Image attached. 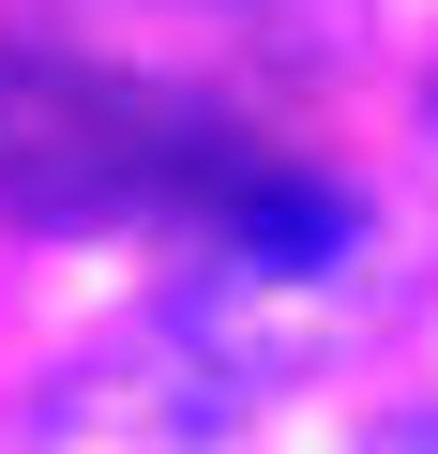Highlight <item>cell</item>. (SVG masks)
Masks as SVG:
<instances>
[{"instance_id": "7a4b0ae2", "label": "cell", "mask_w": 438, "mask_h": 454, "mask_svg": "<svg viewBox=\"0 0 438 454\" xmlns=\"http://www.w3.org/2000/svg\"><path fill=\"white\" fill-rule=\"evenodd\" d=\"M211 16H242V31H273V46H333L363 0H211Z\"/></svg>"}, {"instance_id": "6da1fadb", "label": "cell", "mask_w": 438, "mask_h": 454, "mask_svg": "<svg viewBox=\"0 0 438 454\" xmlns=\"http://www.w3.org/2000/svg\"><path fill=\"white\" fill-rule=\"evenodd\" d=\"M273 152L227 137L196 91H151L121 61H76V46H0V212L31 227H211Z\"/></svg>"}]
</instances>
